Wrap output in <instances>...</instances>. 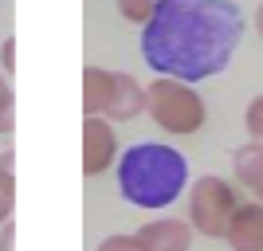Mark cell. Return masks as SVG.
I'll return each mask as SVG.
<instances>
[{
  "label": "cell",
  "mask_w": 263,
  "mask_h": 251,
  "mask_svg": "<svg viewBox=\"0 0 263 251\" xmlns=\"http://www.w3.org/2000/svg\"><path fill=\"white\" fill-rule=\"evenodd\" d=\"M4 87H8V83H4V75H0V90H4Z\"/></svg>",
  "instance_id": "obj_20"
},
{
  "label": "cell",
  "mask_w": 263,
  "mask_h": 251,
  "mask_svg": "<svg viewBox=\"0 0 263 251\" xmlns=\"http://www.w3.org/2000/svg\"><path fill=\"white\" fill-rule=\"evenodd\" d=\"M243 130H248V142L252 145H263V94H255L243 106Z\"/></svg>",
  "instance_id": "obj_11"
},
{
  "label": "cell",
  "mask_w": 263,
  "mask_h": 251,
  "mask_svg": "<svg viewBox=\"0 0 263 251\" xmlns=\"http://www.w3.org/2000/svg\"><path fill=\"white\" fill-rule=\"evenodd\" d=\"M138 240H142L145 251H189L193 247V228H189V220L161 216V220L142 224V228H138Z\"/></svg>",
  "instance_id": "obj_6"
},
{
  "label": "cell",
  "mask_w": 263,
  "mask_h": 251,
  "mask_svg": "<svg viewBox=\"0 0 263 251\" xmlns=\"http://www.w3.org/2000/svg\"><path fill=\"white\" fill-rule=\"evenodd\" d=\"M232 173H236V181L263 204V145L243 142L240 149L232 153Z\"/></svg>",
  "instance_id": "obj_10"
},
{
  "label": "cell",
  "mask_w": 263,
  "mask_h": 251,
  "mask_svg": "<svg viewBox=\"0 0 263 251\" xmlns=\"http://www.w3.org/2000/svg\"><path fill=\"white\" fill-rule=\"evenodd\" d=\"M154 4H157V0H118V12H122L130 24L145 28V24L154 20Z\"/></svg>",
  "instance_id": "obj_12"
},
{
  "label": "cell",
  "mask_w": 263,
  "mask_h": 251,
  "mask_svg": "<svg viewBox=\"0 0 263 251\" xmlns=\"http://www.w3.org/2000/svg\"><path fill=\"white\" fill-rule=\"evenodd\" d=\"M145 114L154 118L157 130L173 138H193L209 122V106L197 94V87L177 83V79H154L145 87Z\"/></svg>",
  "instance_id": "obj_3"
},
{
  "label": "cell",
  "mask_w": 263,
  "mask_h": 251,
  "mask_svg": "<svg viewBox=\"0 0 263 251\" xmlns=\"http://www.w3.org/2000/svg\"><path fill=\"white\" fill-rule=\"evenodd\" d=\"M224 240H228L232 251H263V204L259 200L236 208Z\"/></svg>",
  "instance_id": "obj_8"
},
{
  "label": "cell",
  "mask_w": 263,
  "mask_h": 251,
  "mask_svg": "<svg viewBox=\"0 0 263 251\" xmlns=\"http://www.w3.org/2000/svg\"><path fill=\"white\" fill-rule=\"evenodd\" d=\"M0 75H16V40H4V44H0Z\"/></svg>",
  "instance_id": "obj_16"
},
{
  "label": "cell",
  "mask_w": 263,
  "mask_h": 251,
  "mask_svg": "<svg viewBox=\"0 0 263 251\" xmlns=\"http://www.w3.org/2000/svg\"><path fill=\"white\" fill-rule=\"evenodd\" d=\"M95 251H145L142 240H138V231L134 236H126V231H114V236H106V240H99V247Z\"/></svg>",
  "instance_id": "obj_14"
},
{
  "label": "cell",
  "mask_w": 263,
  "mask_h": 251,
  "mask_svg": "<svg viewBox=\"0 0 263 251\" xmlns=\"http://www.w3.org/2000/svg\"><path fill=\"white\" fill-rule=\"evenodd\" d=\"M118 173V192L126 204L161 212L177 204L189 188V161L185 153L165 142H134L114 165Z\"/></svg>",
  "instance_id": "obj_2"
},
{
  "label": "cell",
  "mask_w": 263,
  "mask_h": 251,
  "mask_svg": "<svg viewBox=\"0 0 263 251\" xmlns=\"http://www.w3.org/2000/svg\"><path fill=\"white\" fill-rule=\"evenodd\" d=\"M12 208H16V197L0 188V228H4V224H8V220H12Z\"/></svg>",
  "instance_id": "obj_18"
},
{
  "label": "cell",
  "mask_w": 263,
  "mask_h": 251,
  "mask_svg": "<svg viewBox=\"0 0 263 251\" xmlns=\"http://www.w3.org/2000/svg\"><path fill=\"white\" fill-rule=\"evenodd\" d=\"M122 157L118 130L106 118H83V177H102Z\"/></svg>",
  "instance_id": "obj_5"
},
{
  "label": "cell",
  "mask_w": 263,
  "mask_h": 251,
  "mask_svg": "<svg viewBox=\"0 0 263 251\" xmlns=\"http://www.w3.org/2000/svg\"><path fill=\"white\" fill-rule=\"evenodd\" d=\"M0 188L16 197V153H12V149L0 153Z\"/></svg>",
  "instance_id": "obj_15"
},
{
  "label": "cell",
  "mask_w": 263,
  "mask_h": 251,
  "mask_svg": "<svg viewBox=\"0 0 263 251\" xmlns=\"http://www.w3.org/2000/svg\"><path fill=\"white\" fill-rule=\"evenodd\" d=\"M138 114H145V83H138L130 71H114V94L102 118L114 126V122H134Z\"/></svg>",
  "instance_id": "obj_7"
},
{
  "label": "cell",
  "mask_w": 263,
  "mask_h": 251,
  "mask_svg": "<svg viewBox=\"0 0 263 251\" xmlns=\"http://www.w3.org/2000/svg\"><path fill=\"white\" fill-rule=\"evenodd\" d=\"M114 94V71L83 67V118H102Z\"/></svg>",
  "instance_id": "obj_9"
},
{
  "label": "cell",
  "mask_w": 263,
  "mask_h": 251,
  "mask_svg": "<svg viewBox=\"0 0 263 251\" xmlns=\"http://www.w3.org/2000/svg\"><path fill=\"white\" fill-rule=\"evenodd\" d=\"M240 40L243 8L236 0H157L138 47L157 79L197 87L228 71Z\"/></svg>",
  "instance_id": "obj_1"
},
{
  "label": "cell",
  "mask_w": 263,
  "mask_h": 251,
  "mask_svg": "<svg viewBox=\"0 0 263 251\" xmlns=\"http://www.w3.org/2000/svg\"><path fill=\"white\" fill-rule=\"evenodd\" d=\"M0 251H16V220H8L0 228Z\"/></svg>",
  "instance_id": "obj_17"
},
{
  "label": "cell",
  "mask_w": 263,
  "mask_h": 251,
  "mask_svg": "<svg viewBox=\"0 0 263 251\" xmlns=\"http://www.w3.org/2000/svg\"><path fill=\"white\" fill-rule=\"evenodd\" d=\"M12 130H16V94L12 87H4L0 90V133L12 138Z\"/></svg>",
  "instance_id": "obj_13"
},
{
  "label": "cell",
  "mask_w": 263,
  "mask_h": 251,
  "mask_svg": "<svg viewBox=\"0 0 263 251\" xmlns=\"http://www.w3.org/2000/svg\"><path fill=\"white\" fill-rule=\"evenodd\" d=\"M255 28H259V40H263V4L255 8Z\"/></svg>",
  "instance_id": "obj_19"
},
{
  "label": "cell",
  "mask_w": 263,
  "mask_h": 251,
  "mask_svg": "<svg viewBox=\"0 0 263 251\" xmlns=\"http://www.w3.org/2000/svg\"><path fill=\"white\" fill-rule=\"evenodd\" d=\"M240 208L236 197V185H228L224 177L204 173L197 177V185H189V228L204 236V240H224L228 236V224Z\"/></svg>",
  "instance_id": "obj_4"
}]
</instances>
